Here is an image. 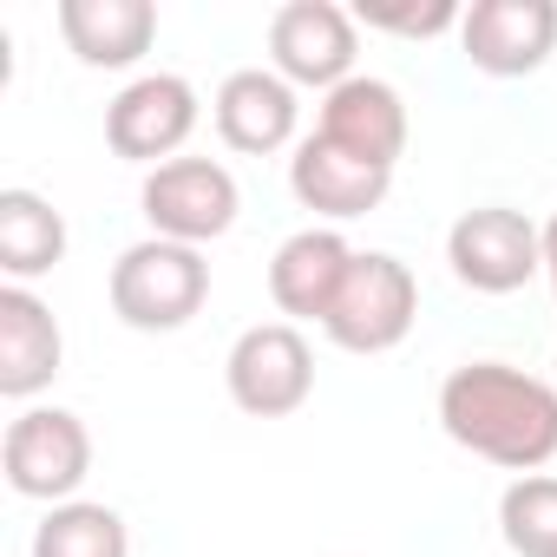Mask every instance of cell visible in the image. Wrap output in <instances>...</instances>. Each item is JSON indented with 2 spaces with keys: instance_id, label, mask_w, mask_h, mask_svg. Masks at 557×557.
Returning <instances> with one entry per match:
<instances>
[{
  "instance_id": "6da1fadb",
  "label": "cell",
  "mask_w": 557,
  "mask_h": 557,
  "mask_svg": "<svg viewBox=\"0 0 557 557\" xmlns=\"http://www.w3.org/2000/svg\"><path fill=\"white\" fill-rule=\"evenodd\" d=\"M440 426L453 446L524 479L557 459V381L511 361H466L440 381Z\"/></svg>"
},
{
  "instance_id": "7a4b0ae2",
  "label": "cell",
  "mask_w": 557,
  "mask_h": 557,
  "mask_svg": "<svg viewBox=\"0 0 557 557\" xmlns=\"http://www.w3.org/2000/svg\"><path fill=\"white\" fill-rule=\"evenodd\" d=\"M210 296V262L190 243L145 236L112 262V315L138 335H171L184 329Z\"/></svg>"
},
{
  "instance_id": "3957f363",
  "label": "cell",
  "mask_w": 557,
  "mask_h": 557,
  "mask_svg": "<svg viewBox=\"0 0 557 557\" xmlns=\"http://www.w3.org/2000/svg\"><path fill=\"white\" fill-rule=\"evenodd\" d=\"M413 315H420V283H413V269L387 249H355V269H348V283L322 322V335L348 355H387L413 335Z\"/></svg>"
},
{
  "instance_id": "277c9868",
  "label": "cell",
  "mask_w": 557,
  "mask_h": 557,
  "mask_svg": "<svg viewBox=\"0 0 557 557\" xmlns=\"http://www.w3.org/2000/svg\"><path fill=\"white\" fill-rule=\"evenodd\" d=\"M230 400L256 420H289L309 394H315V355L302 342L296 322H256L236 335L230 361H223Z\"/></svg>"
},
{
  "instance_id": "5b68a950",
  "label": "cell",
  "mask_w": 557,
  "mask_h": 557,
  "mask_svg": "<svg viewBox=\"0 0 557 557\" xmlns=\"http://www.w3.org/2000/svg\"><path fill=\"white\" fill-rule=\"evenodd\" d=\"M446 262L466 289L479 296H511L544 269V230L524 210L505 203H479L446 230Z\"/></svg>"
},
{
  "instance_id": "8992f818",
  "label": "cell",
  "mask_w": 557,
  "mask_h": 557,
  "mask_svg": "<svg viewBox=\"0 0 557 557\" xmlns=\"http://www.w3.org/2000/svg\"><path fill=\"white\" fill-rule=\"evenodd\" d=\"M0 466H8V485L21 498L66 505L86 485V472H92V433L66 407H27L8 426V440H0Z\"/></svg>"
},
{
  "instance_id": "52a82bcc",
  "label": "cell",
  "mask_w": 557,
  "mask_h": 557,
  "mask_svg": "<svg viewBox=\"0 0 557 557\" xmlns=\"http://www.w3.org/2000/svg\"><path fill=\"white\" fill-rule=\"evenodd\" d=\"M145 223H151V236H164V243H210V236H223L230 223H236V177L216 164V158H171V164H158L151 177H145Z\"/></svg>"
},
{
  "instance_id": "ba28073f",
  "label": "cell",
  "mask_w": 557,
  "mask_h": 557,
  "mask_svg": "<svg viewBox=\"0 0 557 557\" xmlns=\"http://www.w3.org/2000/svg\"><path fill=\"white\" fill-rule=\"evenodd\" d=\"M269 53H275V73L289 86H348L355 79V14L335 8V0H289V8H275L269 21Z\"/></svg>"
},
{
  "instance_id": "9c48e42d",
  "label": "cell",
  "mask_w": 557,
  "mask_h": 557,
  "mask_svg": "<svg viewBox=\"0 0 557 557\" xmlns=\"http://www.w3.org/2000/svg\"><path fill=\"white\" fill-rule=\"evenodd\" d=\"M459 47L492 79H524L557 47V8L550 0H472L459 21Z\"/></svg>"
},
{
  "instance_id": "30bf717a",
  "label": "cell",
  "mask_w": 557,
  "mask_h": 557,
  "mask_svg": "<svg viewBox=\"0 0 557 557\" xmlns=\"http://www.w3.org/2000/svg\"><path fill=\"white\" fill-rule=\"evenodd\" d=\"M197 132V86L177 73H145L132 79L112 112H106V138L119 158L132 164H171V151Z\"/></svg>"
},
{
  "instance_id": "8fae6325",
  "label": "cell",
  "mask_w": 557,
  "mask_h": 557,
  "mask_svg": "<svg viewBox=\"0 0 557 557\" xmlns=\"http://www.w3.org/2000/svg\"><path fill=\"white\" fill-rule=\"evenodd\" d=\"M387 184H394V171H387V164H368V158H355V151L329 145L322 132H309V138L296 145V158H289V190L302 197V210L335 216V223L381 210Z\"/></svg>"
},
{
  "instance_id": "7c38bea8",
  "label": "cell",
  "mask_w": 557,
  "mask_h": 557,
  "mask_svg": "<svg viewBox=\"0 0 557 557\" xmlns=\"http://www.w3.org/2000/svg\"><path fill=\"white\" fill-rule=\"evenodd\" d=\"M348 269H355V249H348L342 230H296L269 262V296L296 322H329Z\"/></svg>"
},
{
  "instance_id": "4fadbf2b",
  "label": "cell",
  "mask_w": 557,
  "mask_h": 557,
  "mask_svg": "<svg viewBox=\"0 0 557 557\" xmlns=\"http://www.w3.org/2000/svg\"><path fill=\"white\" fill-rule=\"evenodd\" d=\"M329 145H342V151H355V158H368V164H400V151H407V106H400V92L387 86V79H368V73H355L348 86H335V92H322V125H315Z\"/></svg>"
},
{
  "instance_id": "5bb4252c",
  "label": "cell",
  "mask_w": 557,
  "mask_h": 557,
  "mask_svg": "<svg viewBox=\"0 0 557 557\" xmlns=\"http://www.w3.org/2000/svg\"><path fill=\"white\" fill-rule=\"evenodd\" d=\"M296 86L283 73H262V66H243L216 86V132L230 151H249V158H269L296 138Z\"/></svg>"
},
{
  "instance_id": "9a60e30c",
  "label": "cell",
  "mask_w": 557,
  "mask_h": 557,
  "mask_svg": "<svg viewBox=\"0 0 557 557\" xmlns=\"http://www.w3.org/2000/svg\"><path fill=\"white\" fill-rule=\"evenodd\" d=\"M60 355H66V342H60L53 309L34 289L8 283V289H0V394H8V400H34L60 374Z\"/></svg>"
},
{
  "instance_id": "2e32d148",
  "label": "cell",
  "mask_w": 557,
  "mask_h": 557,
  "mask_svg": "<svg viewBox=\"0 0 557 557\" xmlns=\"http://www.w3.org/2000/svg\"><path fill=\"white\" fill-rule=\"evenodd\" d=\"M60 34L86 66H138L158 40L151 0H60Z\"/></svg>"
},
{
  "instance_id": "e0dca14e",
  "label": "cell",
  "mask_w": 557,
  "mask_h": 557,
  "mask_svg": "<svg viewBox=\"0 0 557 557\" xmlns=\"http://www.w3.org/2000/svg\"><path fill=\"white\" fill-rule=\"evenodd\" d=\"M66 256V216L40 190H0V269L27 289Z\"/></svg>"
},
{
  "instance_id": "ac0fdd59",
  "label": "cell",
  "mask_w": 557,
  "mask_h": 557,
  "mask_svg": "<svg viewBox=\"0 0 557 557\" xmlns=\"http://www.w3.org/2000/svg\"><path fill=\"white\" fill-rule=\"evenodd\" d=\"M34 557H132V537H125V518L112 505L66 498V505H53L40 518Z\"/></svg>"
},
{
  "instance_id": "d6986e66",
  "label": "cell",
  "mask_w": 557,
  "mask_h": 557,
  "mask_svg": "<svg viewBox=\"0 0 557 557\" xmlns=\"http://www.w3.org/2000/svg\"><path fill=\"white\" fill-rule=\"evenodd\" d=\"M498 537L511 544V557H557V479L550 472H524L505 485Z\"/></svg>"
},
{
  "instance_id": "ffe728a7",
  "label": "cell",
  "mask_w": 557,
  "mask_h": 557,
  "mask_svg": "<svg viewBox=\"0 0 557 557\" xmlns=\"http://www.w3.org/2000/svg\"><path fill=\"white\" fill-rule=\"evenodd\" d=\"M361 21H368V27H381V34L433 40V34H446V27H459L466 14L453 8V0H426V8H361Z\"/></svg>"
},
{
  "instance_id": "44dd1931",
  "label": "cell",
  "mask_w": 557,
  "mask_h": 557,
  "mask_svg": "<svg viewBox=\"0 0 557 557\" xmlns=\"http://www.w3.org/2000/svg\"><path fill=\"white\" fill-rule=\"evenodd\" d=\"M544 275H550V296H557V210L544 223Z\"/></svg>"
}]
</instances>
